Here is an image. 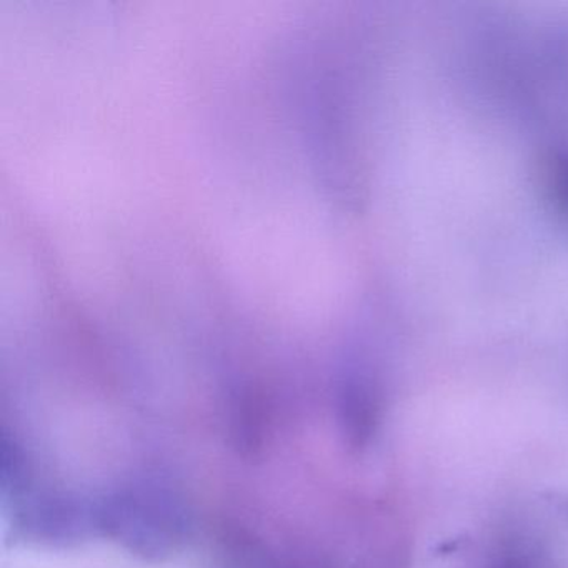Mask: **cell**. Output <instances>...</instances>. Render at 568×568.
I'll use <instances>...</instances> for the list:
<instances>
[{"label":"cell","mask_w":568,"mask_h":568,"mask_svg":"<svg viewBox=\"0 0 568 568\" xmlns=\"http://www.w3.org/2000/svg\"><path fill=\"white\" fill-rule=\"evenodd\" d=\"M497 568H521L520 565L517 564V561H505V564L498 565Z\"/></svg>","instance_id":"obj_1"},{"label":"cell","mask_w":568,"mask_h":568,"mask_svg":"<svg viewBox=\"0 0 568 568\" xmlns=\"http://www.w3.org/2000/svg\"><path fill=\"white\" fill-rule=\"evenodd\" d=\"M484 11H485V8H484ZM485 19H487V14H485ZM487 28H488V22H487ZM488 34H490V29H488ZM490 41H491V36H490ZM491 48H494V42H491ZM494 52H495V49H494ZM495 59H497V55H495ZM497 64H498V61H497ZM498 71H500V68H498Z\"/></svg>","instance_id":"obj_2"}]
</instances>
